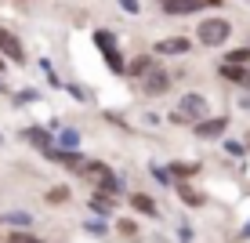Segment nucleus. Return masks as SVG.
<instances>
[{"mask_svg":"<svg viewBox=\"0 0 250 243\" xmlns=\"http://www.w3.org/2000/svg\"><path fill=\"white\" fill-rule=\"evenodd\" d=\"M229 127V120L225 116H214V120H200V124H196V134L200 138H218L221 131H225Z\"/></svg>","mask_w":250,"mask_h":243,"instance_id":"obj_6","label":"nucleus"},{"mask_svg":"<svg viewBox=\"0 0 250 243\" xmlns=\"http://www.w3.org/2000/svg\"><path fill=\"white\" fill-rule=\"evenodd\" d=\"M62 142L65 145H76V131H62Z\"/></svg>","mask_w":250,"mask_h":243,"instance_id":"obj_22","label":"nucleus"},{"mask_svg":"<svg viewBox=\"0 0 250 243\" xmlns=\"http://www.w3.org/2000/svg\"><path fill=\"white\" fill-rule=\"evenodd\" d=\"M200 7H203V0H163V11L167 15H192Z\"/></svg>","mask_w":250,"mask_h":243,"instance_id":"obj_7","label":"nucleus"},{"mask_svg":"<svg viewBox=\"0 0 250 243\" xmlns=\"http://www.w3.org/2000/svg\"><path fill=\"white\" fill-rule=\"evenodd\" d=\"M221 76H225V80H232V84H247V69L243 66H221Z\"/></svg>","mask_w":250,"mask_h":243,"instance_id":"obj_12","label":"nucleus"},{"mask_svg":"<svg viewBox=\"0 0 250 243\" xmlns=\"http://www.w3.org/2000/svg\"><path fill=\"white\" fill-rule=\"evenodd\" d=\"M225 62H229V66H247V62H250V47H236V51H229Z\"/></svg>","mask_w":250,"mask_h":243,"instance_id":"obj_15","label":"nucleus"},{"mask_svg":"<svg viewBox=\"0 0 250 243\" xmlns=\"http://www.w3.org/2000/svg\"><path fill=\"white\" fill-rule=\"evenodd\" d=\"M131 203H134V211H138V214H149V218H156V214H160V211H156V203H152V196L134 193V196H131Z\"/></svg>","mask_w":250,"mask_h":243,"instance_id":"obj_11","label":"nucleus"},{"mask_svg":"<svg viewBox=\"0 0 250 243\" xmlns=\"http://www.w3.org/2000/svg\"><path fill=\"white\" fill-rule=\"evenodd\" d=\"M7 243H44V240H37V236H29V232H15Z\"/></svg>","mask_w":250,"mask_h":243,"instance_id":"obj_19","label":"nucleus"},{"mask_svg":"<svg viewBox=\"0 0 250 243\" xmlns=\"http://www.w3.org/2000/svg\"><path fill=\"white\" fill-rule=\"evenodd\" d=\"M196 171H200L196 163H170V175H178V178H192Z\"/></svg>","mask_w":250,"mask_h":243,"instance_id":"obj_16","label":"nucleus"},{"mask_svg":"<svg viewBox=\"0 0 250 243\" xmlns=\"http://www.w3.org/2000/svg\"><path fill=\"white\" fill-rule=\"evenodd\" d=\"M120 7H124L127 15H138V11H142V4H138V0H120Z\"/></svg>","mask_w":250,"mask_h":243,"instance_id":"obj_20","label":"nucleus"},{"mask_svg":"<svg viewBox=\"0 0 250 243\" xmlns=\"http://www.w3.org/2000/svg\"><path fill=\"white\" fill-rule=\"evenodd\" d=\"M174 189H178V196H182V199H185V203H188V207H200V203H203V196H200V193H196V189H188V185H185V181H178V185H174Z\"/></svg>","mask_w":250,"mask_h":243,"instance_id":"obj_13","label":"nucleus"},{"mask_svg":"<svg viewBox=\"0 0 250 243\" xmlns=\"http://www.w3.org/2000/svg\"><path fill=\"white\" fill-rule=\"evenodd\" d=\"M116 229L124 232V236H134V232H138V225H134V221H127V218H120V221H116Z\"/></svg>","mask_w":250,"mask_h":243,"instance_id":"obj_18","label":"nucleus"},{"mask_svg":"<svg viewBox=\"0 0 250 243\" xmlns=\"http://www.w3.org/2000/svg\"><path fill=\"white\" fill-rule=\"evenodd\" d=\"M0 55H4V58H11V62H25V51H22V44L15 40V33H7V29H0Z\"/></svg>","mask_w":250,"mask_h":243,"instance_id":"obj_5","label":"nucleus"},{"mask_svg":"<svg viewBox=\"0 0 250 243\" xmlns=\"http://www.w3.org/2000/svg\"><path fill=\"white\" fill-rule=\"evenodd\" d=\"M127 73H131V76H149V73H152V58H145V55L134 58V62L127 66Z\"/></svg>","mask_w":250,"mask_h":243,"instance_id":"obj_14","label":"nucleus"},{"mask_svg":"<svg viewBox=\"0 0 250 243\" xmlns=\"http://www.w3.org/2000/svg\"><path fill=\"white\" fill-rule=\"evenodd\" d=\"M22 138H25V142H33L37 149L51 153V131H44V127H25V131H22Z\"/></svg>","mask_w":250,"mask_h":243,"instance_id":"obj_8","label":"nucleus"},{"mask_svg":"<svg viewBox=\"0 0 250 243\" xmlns=\"http://www.w3.org/2000/svg\"><path fill=\"white\" fill-rule=\"evenodd\" d=\"M91 207H94L98 214H113V203H109L105 196H94V199H91Z\"/></svg>","mask_w":250,"mask_h":243,"instance_id":"obj_17","label":"nucleus"},{"mask_svg":"<svg viewBox=\"0 0 250 243\" xmlns=\"http://www.w3.org/2000/svg\"><path fill=\"white\" fill-rule=\"evenodd\" d=\"M160 55H182V51H188V40L185 37H170V40H160L156 44Z\"/></svg>","mask_w":250,"mask_h":243,"instance_id":"obj_10","label":"nucleus"},{"mask_svg":"<svg viewBox=\"0 0 250 243\" xmlns=\"http://www.w3.org/2000/svg\"><path fill=\"white\" fill-rule=\"evenodd\" d=\"M94 44H98V51L105 55V62H109L113 73H127L124 58H120V51H116V44H113V33H109V29H98V33H94Z\"/></svg>","mask_w":250,"mask_h":243,"instance_id":"obj_2","label":"nucleus"},{"mask_svg":"<svg viewBox=\"0 0 250 243\" xmlns=\"http://www.w3.org/2000/svg\"><path fill=\"white\" fill-rule=\"evenodd\" d=\"M0 69H4V58H0Z\"/></svg>","mask_w":250,"mask_h":243,"instance_id":"obj_23","label":"nucleus"},{"mask_svg":"<svg viewBox=\"0 0 250 243\" xmlns=\"http://www.w3.org/2000/svg\"><path fill=\"white\" fill-rule=\"evenodd\" d=\"M80 175L87 178V181H94V185H98V189H105L109 181H116V175H113V171H109V167H105V163H102V160H83Z\"/></svg>","mask_w":250,"mask_h":243,"instance_id":"obj_3","label":"nucleus"},{"mask_svg":"<svg viewBox=\"0 0 250 243\" xmlns=\"http://www.w3.org/2000/svg\"><path fill=\"white\" fill-rule=\"evenodd\" d=\"M178 116H182V120H196V124H200V120L207 116V98H203V94H185Z\"/></svg>","mask_w":250,"mask_h":243,"instance_id":"obj_4","label":"nucleus"},{"mask_svg":"<svg viewBox=\"0 0 250 243\" xmlns=\"http://www.w3.org/2000/svg\"><path fill=\"white\" fill-rule=\"evenodd\" d=\"M196 37H200V44H207V47H221L232 37V25L225 19H203L200 29H196Z\"/></svg>","mask_w":250,"mask_h":243,"instance_id":"obj_1","label":"nucleus"},{"mask_svg":"<svg viewBox=\"0 0 250 243\" xmlns=\"http://www.w3.org/2000/svg\"><path fill=\"white\" fill-rule=\"evenodd\" d=\"M142 80H145V91H149V94H160V91H167V88H170V76H167V73H160V69H152V73H149V76H142Z\"/></svg>","mask_w":250,"mask_h":243,"instance_id":"obj_9","label":"nucleus"},{"mask_svg":"<svg viewBox=\"0 0 250 243\" xmlns=\"http://www.w3.org/2000/svg\"><path fill=\"white\" fill-rule=\"evenodd\" d=\"M69 193H65V189H51V193H47V199H51V203H55V199H65Z\"/></svg>","mask_w":250,"mask_h":243,"instance_id":"obj_21","label":"nucleus"}]
</instances>
